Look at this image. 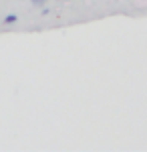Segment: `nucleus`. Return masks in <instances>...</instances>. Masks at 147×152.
I'll use <instances>...</instances> for the list:
<instances>
[{"label":"nucleus","instance_id":"obj_1","mask_svg":"<svg viewBox=\"0 0 147 152\" xmlns=\"http://www.w3.org/2000/svg\"><path fill=\"white\" fill-rule=\"evenodd\" d=\"M18 20V16L16 14H8L6 18H4V24H12V22H16Z\"/></svg>","mask_w":147,"mask_h":152},{"label":"nucleus","instance_id":"obj_2","mask_svg":"<svg viewBox=\"0 0 147 152\" xmlns=\"http://www.w3.org/2000/svg\"><path fill=\"white\" fill-rule=\"evenodd\" d=\"M45 0H32V4H42Z\"/></svg>","mask_w":147,"mask_h":152}]
</instances>
